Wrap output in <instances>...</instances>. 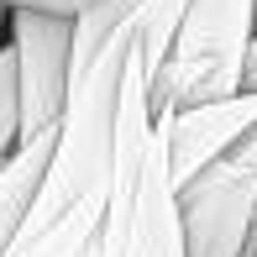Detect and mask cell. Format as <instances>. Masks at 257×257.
<instances>
[{
  "label": "cell",
  "instance_id": "obj_1",
  "mask_svg": "<svg viewBox=\"0 0 257 257\" xmlns=\"http://www.w3.org/2000/svg\"><path fill=\"white\" fill-rule=\"evenodd\" d=\"M100 257H189L179 184L168 163V121L153 110V79L132 53L115 121V184Z\"/></svg>",
  "mask_w": 257,
  "mask_h": 257
},
{
  "label": "cell",
  "instance_id": "obj_2",
  "mask_svg": "<svg viewBox=\"0 0 257 257\" xmlns=\"http://www.w3.org/2000/svg\"><path fill=\"white\" fill-rule=\"evenodd\" d=\"M252 37L257 0H189L173 58L153 79V110H189V105L241 95Z\"/></svg>",
  "mask_w": 257,
  "mask_h": 257
},
{
  "label": "cell",
  "instance_id": "obj_3",
  "mask_svg": "<svg viewBox=\"0 0 257 257\" xmlns=\"http://www.w3.org/2000/svg\"><path fill=\"white\" fill-rule=\"evenodd\" d=\"M189 257H252L257 241V132L179 189Z\"/></svg>",
  "mask_w": 257,
  "mask_h": 257
},
{
  "label": "cell",
  "instance_id": "obj_4",
  "mask_svg": "<svg viewBox=\"0 0 257 257\" xmlns=\"http://www.w3.org/2000/svg\"><path fill=\"white\" fill-rule=\"evenodd\" d=\"M11 48L21 79V142L58 132L74 95V16L11 11Z\"/></svg>",
  "mask_w": 257,
  "mask_h": 257
},
{
  "label": "cell",
  "instance_id": "obj_5",
  "mask_svg": "<svg viewBox=\"0 0 257 257\" xmlns=\"http://www.w3.org/2000/svg\"><path fill=\"white\" fill-rule=\"evenodd\" d=\"M158 115L168 121V163H173V184L184 189L257 132V95L241 89L231 100L189 105V110H158Z\"/></svg>",
  "mask_w": 257,
  "mask_h": 257
},
{
  "label": "cell",
  "instance_id": "obj_6",
  "mask_svg": "<svg viewBox=\"0 0 257 257\" xmlns=\"http://www.w3.org/2000/svg\"><path fill=\"white\" fill-rule=\"evenodd\" d=\"M53 147H58V132H42L37 142H27L0 168V257L16 247V236L27 231L32 210H37V194H42L48 168H53Z\"/></svg>",
  "mask_w": 257,
  "mask_h": 257
},
{
  "label": "cell",
  "instance_id": "obj_7",
  "mask_svg": "<svg viewBox=\"0 0 257 257\" xmlns=\"http://www.w3.org/2000/svg\"><path fill=\"white\" fill-rule=\"evenodd\" d=\"M21 79H16V48H0V168L21 153Z\"/></svg>",
  "mask_w": 257,
  "mask_h": 257
},
{
  "label": "cell",
  "instance_id": "obj_8",
  "mask_svg": "<svg viewBox=\"0 0 257 257\" xmlns=\"http://www.w3.org/2000/svg\"><path fill=\"white\" fill-rule=\"evenodd\" d=\"M6 11H48V16H84L100 0H0Z\"/></svg>",
  "mask_w": 257,
  "mask_h": 257
},
{
  "label": "cell",
  "instance_id": "obj_9",
  "mask_svg": "<svg viewBox=\"0 0 257 257\" xmlns=\"http://www.w3.org/2000/svg\"><path fill=\"white\" fill-rule=\"evenodd\" d=\"M241 89L257 95V37H252V48H247V79H241Z\"/></svg>",
  "mask_w": 257,
  "mask_h": 257
},
{
  "label": "cell",
  "instance_id": "obj_10",
  "mask_svg": "<svg viewBox=\"0 0 257 257\" xmlns=\"http://www.w3.org/2000/svg\"><path fill=\"white\" fill-rule=\"evenodd\" d=\"M6 42H11V11L0 6V48H6Z\"/></svg>",
  "mask_w": 257,
  "mask_h": 257
}]
</instances>
